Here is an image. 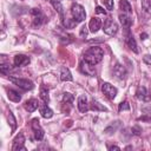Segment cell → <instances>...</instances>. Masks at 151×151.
Returning <instances> with one entry per match:
<instances>
[{"label":"cell","instance_id":"obj_29","mask_svg":"<svg viewBox=\"0 0 151 151\" xmlns=\"http://www.w3.org/2000/svg\"><path fill=\"white\" fill-rule=\"evenodd\" d=\"M118 125H119V122H116V124H114V126H113V125H110L109 127H106V129H105V132H106L107 134H111L112 132H114V131L117 130V127H118Z\"/></svg>","mask_w":151,"mask_h":151},{"label":"cell","instance_id":"obj_30","mask_svg":"<svg viewBox=\"0 0 151 151\" xmlns=\"http://www.w3.org/2000/svg\"><path fill=\"white\" fill-rule=\"evenodd\" d=\"M124 110H130V104L127 101H122L118 106V111H124Z\"/></svg>","mask_w":151,"mask_h":151},{"label":"cell","instance_id":"obj_36","mask_svg":"<svg viewBox=\"0 0 151 151\" xmlns=\"http://www.w3.org/2000/svg\"><path fill=\"white\" fill-rule=\"evenodd\" d=\"M96 12L99 13V14H105V9L103 7H100V6H97L96 7Z\"/></svg>","mask_w":151,"mask_h":151},{"label":"cell","instance_id":"obj_6","mask_svg":"<svg viewBox=\"0 0 151 151\" xmlns=\"http://www.w3.org/2000/svg\"><path fill=\"white\" fill-rule=\"evenodd\" d=\"M101 92L109 99H114L117 96V88L113 85H111L110 83H103L101 84Z\"/></svg>","mask_w":151,"mask_h":151},{"label":"cell","instance_id":"obj_33","mask_svg":"<svg viewBox=\"0 0 151 151\" xmlns=\"http://www.w3.org/2000/svg\"><path fill=\"white\" fill-rule=\"evenodd\" d=\"M131 131H132V134L139 136V134H140V132H142V129H140L139 126H133V127L131 129Z\"/></svg>","mask_w":151,"mask_h":151},{"label":"cell","instance_id":"obj_35","mask_svg":"<svg viewBox=\"0 0 151 151\" xmlns=\"http://www.w3.org/2000/svg\"><path fill=\"white\" fill-rule=\"evenodd\" d=\"M143 61H144L145 64H147V65H151V55H150V54H145V55L143 57Z\"/></svg>","mask_w":151,"mask_h":151},{"label":"cell","instance_id":"obj_13","mask_svg":"<svg viewBox=\"0 0 151 151\" xmlns=\"http://www.w3.org/2000/svg\"><path fill=\"white\" fill-rule=\"evenodd\" d=\"M39 111H40V114H41V117L42 118H46V119H48V118H51L52 116H53V111L47 106V104H40L39 105Z\"/></svg>","mask_w":151,"mask_h":151},{"label":"cell","instance_id":"obj_16","mask_svg":"<svg viewBox=\"0 0 151 151\" xmlns=\"http://www.w3.org/2000/svg\"><path fill=\"white\" fill-rule=\"evenodd\" d=\"M119 20H120V24L123 25V27L126 29V32L127 31H130V27H131V25H132V20H131V18L129 17V15H126V14H120L119 15Z\"/></svg>","mask_w":151,"mask_h":151},{"label":"cell","instance_id":"obj_23","mask_svg":"<svg viewBox=\"0 0 151 151\" xmlns=\"http://www.w3.org/2000/svg\"><path fill=\"white\" fill-rule=\"evenodd\" d=\"M51 4H52V6L54 7V9L59 13V15L63 17V15H64V7H63L61 2H60L59 0H51Z\"/></svg>","mask_w":151,"mask_h":151},{"label":"cell","instance_id":"obj_3","mask_svg":"<svg viewBox=\"0 0 151 151\" xmlns=\"http://www.w3.org/2000/svg\"><path fill=\"white\" fill-rule=\"evenodd\" d=\"M9 80H11L14 85H17L18 87H20V88H22V90H25V91H27V90H32V88L34 87L33 81H31V80H28V79H25V78L9 77Z\"/></svg>","mask_w":151,"mask_h":151},{"label":"cell","instance_id":"obj_15","mask_svg":"<svg viewBox=\"0 0 151 151\" xmlns=\"http://www.w3.org/2000/svg\"><path fill=\"white\" fill-rule=\"evenodd\" d=\"M39 101L37 100V99H34V98H32V99H28L26 103H25V109L28 111V112H34L38 107H39Z\"/></svg>","mask_w":151,"mask_h":151},{"label":"cell","instance_id":"obj_32","mask_svg":"<svg viewBox=\"0 0 151 151\" xmlns=\"http://www.w3.org/2000/svg\"><path fill=\"white\" fill-rule=\"evenodd\" d=\"M103 1H104L107 9H110V11L113 9V0H103Z\"/></svg>","mask_w":151,"mask_h":151},{"label":"cell","instance_id":"obj_9","mask_svg":"<svg viewBox=\"0 0 151 151\" xmlns=\"http://www.w3.org/2000/svg\"><path fill=\"white\" fill-rule=\"evenodd\" d=\"M31 61L29 57L25 55V54H17L14 57V60H13V64L14 66L17 67H20V66H25V65H28Z\"/></svg>","mask_w":151,"mask_h":151},{"label":"cell","instance_id":"obj_24","mask_svg":"<svg viewBox=\"0 0 151 151\" xmlns=\"http://www.w3.org/2000/svg\"><path fill=\"white\" fill-rule=\"evenodd\" d=\"M142 8L145 13L151 14V0H142Z\"/></svg>","mask_w":151,"mask_h":151},{"label":"cell","instance_id":"obj_37","mask_svg":"<svg viewBox=\"0 0 151 151\" xmlns=\"http://www.w3.org/2000/svg\"><path fill=\"white\" fill-rule=\"evenodd\" d=\"M109 150H119V146H117V145H111V146H109Z\"/></svg>","mask_w":151,"mask_h":151},{"label":"cell","instance_id":"obj_17","mask_svg":"<svg viewBox=\"0 0 151 151\" xmlns=\"http://www.w3.org/2000/svg\"><path fill=\"white\" fill-rule=\"evenodd\" d=\"M60 80L61 81H72L73 80L72 73L70 72V70L67 67H61V70H60Z\"/></svg>","mask_w":151,"mask_h":151},{"label":"cell","instance_id":"obj_12","mask_svg":"<svg viewBox=\"0 0 151 151\" xmlns=\"http://www.w3.org/2000/svg\"><path fill=\"white\" fill-rule=\"evenodd\" d=\"M100 27H101V20H100L99 18H97V17H93V18L90 20V22H88L90 32L96 33V32H98V31H99V28H100Z\"/></svg>","mask_w":151,"mask_h":151},{"label":"cell","instance_id":"obj_5","mask_svg":"<svg viewBox=\"0 0 151 151\" xmlns=\"http://www.w3.org/2000/svg\"><path fill=\"white\" fill-rule=\"evenodd\" d=\"M31 126H32V129L34 131V138L37 140H42V138L45 136V132H44L42 127L40 126L38 118H34V119L31 120Z\"/></svg>","mask_w":151,"mask_h":151},{"label":"cell","instance_id":"obj_4","mask_svg":"<svg viewBox=\"0 0 151 151\" xmlns=\"http://www.w3.org/2000/svg\"><path fill=\"white\" fill-rule=\"evenodd\" d=\"M118 24L114 21V20H112V19H106L105 20V22H104V27H103V31H104V33L105 34H107V35H114L117 32H118Z\"/></svg>","mask_w":151,"mask_h":151},{"label":"cell","instance_id":"obj_31","mask_svg":"<svg viewBox=\"0 0 151 151\" xmlns=\"http://www.w3.org/2000/svg\"><path fill=\"white\" fill-rule=\"evenodd\" d=\"M0 70H1V73L7 74V73L9 72V70H11V65H9V64H1Z\"/></svg>","mask_w":151,"mask_h":151},{"label":"cell","instance_id":"obj_25","mask_svg":"<svg viewBox=\"0 0 151 151\" xmlns=\"http://www.w3.org/2000/svg\"><path fill=\"white\" fill-rule=\"evenodd\" d=\"M7 119H8V124L12 126V130L14 131L15 127H17V120H15V118H14V116H13V113H12L11 111H9L8 114H7Z\"/></svg>","mask_w":151,"mask_h":151},{"label":"cell","instance_id":"obj_21","mask_svg":"<svg viewBox=\"0 0 151 151\" xmlns=\"http://www.w3.org/2000/svg\"><path fill=\"white\" fill-rule=\"evenodd\" d=\"M40 98L44 103H48L50 101V96H48V88L45 87L44 85L40 86Z\"/></svg>","mask_w":151,"mask_h":151},{"label":"cell","instance_id":"obj_38","mask_svg":"<svg viewBox=\"0 0 151 151\" xmlns=\"http://www.w3.org/2000/svg\"><path fill=\"white\" fill-rule=\"evenodd\" d=\"M146 38H147V34H146V33L140 34V39H143V40H144V39H146Z\"/></svg>","mask_w":151,"mask_h":151},{"label":"cell","instance_id":"obj_20","mask_svg":"<svg viewBox=\"0 0 151 151\" xmlns=\"http://www.w3.org/2000/svg\"><path fill=\"white\" fill-rule=\"evenodd\" d=\"M7 97H8L9 100H12V101H14V103H19V101L21 100V94H20L18 91L12 90V88L7 91Z\"/></svg>","mask_w":151,"mask_h":151},{"label":"cell","instance_id":"obj_18","mask_svg":"<svg viewBox=\"0 0 151 151\" xmlns=\"http://www.w3.org/2000/svg\"><path fill=\"white\" fill-rule=\"evenodd\" d=\"M136 97L139 99V100H147L149 99V93H147V90L146 87L144 86H139L136 91Z\"/></svg>","mask_w":151,"mask_h":151},{"label":"cell","instance_id":"obj_14","mask_svg":"<svg viewBox=\"0 0 151 151\" xmlns=\"http://www.w3.org/2000/svg\"><path fill=\"white\" fill-rule=\"evenodd\" d=\"M113 73H114V76L117 77V78H119V79H125L126 78V71H125V68H124V66H122L120 64H116V66H114V68H113Z\"/></svg>","mask_w":151,"mask_h":151},{"label":"cell","instance_id":"obj_8","mask_svg":"<svg viewBox=\"0 0 151 151\" xmlns=\"http://www.w3.org/2000/svg\"><path fill=\"white\" fill-rule=\"evenodd\" d=\"M24 143H25V137L22 133H19L14 140H13V146H12V151H19V150H24L26 151V147L24 146Z\"/></svg>","mask_w":151,"mask_h":151},{"label":"cell","instance_id":"obj_34","mask_svg":"<svg viewBox=\"0 0 151 151\" xmlns=\"http://www.w3.org/2000/svg\"><path fill=\"white\" fill-rule=\"evenodd\" d=\"M87 32H88V31H87V27H86V26H83L81 29H80V35H81L83 38H86V37H87Z\"/></svg>","mask_w":151,"mask_h":151},{"label":"cell","instance_id":"obj_11","mask_svg":"<svg viewBox=\"0 0 151 151\" xmlns=\"http://www.w3.org/2000/svg\"><path fill=\"white\" fill-rule=\"evenodd\" d=\"M78 109L81 113H85L88 111V103H87V97L85 94L79 96L78 98Z\"/></svg>","mask_w":151,"mask_h":151},{"label":"cell","instance_id":"obj_28","mask_svg":"<svg viewBox=\"0 0 151 151\" xmlns=\"http://www.w3.org/2000/svg\"><path fill=\"white\" fill-rule=\"evenodd\" d=\"M77 24H78V22H77L74 19H66V20H64V26H65L66 28H72V27H74Z\"/></svg>","mask_w":151,"mask_h":151},{"label":"cell","instance_id":"obj_26","mask_svg":"<svg viewBox=\"0 0 151 151\" xmlns=\"http://www.w3.org/2000/svg\"><path fill=\"white\" fill-rule=\"evenodd\" d=\"M73 99H74L73 96L71 93H68V92H65L64 96H63V101L66 103V104H72L73 103Z\"/></svg>","mask_w":151,"mask_h":151},{"label":"cell","instance_id":"obj_10","mask_svg":"<svg viewBox=\"0 0 151 151\" xmlns=\"http://www.w3.org/2000/svg\"><path fill=\"white\" fill-rule=\"evenodd\" d=\"M31 14L33 15V25L34 26H40L44 22V15L39 8H33L31 11Z\"/></svg>","mask_w":151,"mask_h":151},{"label":"cell","instance_id":"obj_22","mask_svg":"<svg viewBox=\"0 0 151 151\" xmlns=\"http://www.w3.org/2000/svg\"><path fill=\"white\" fill-rule=\"evenodd\" d=\"M119 7L125 13H131L132 12V7H131V5L127 0H120L119 1Z\"/></svg>","mask_w":151,"mask_h":151},{"label":"cell","instance_id":"obj_1","mask_svg":"<svg viewBox=\"0 0 151 151\" xmlns=\"http://www.w3.org/2000/svg\"><path fill=\"white\" fill-rule=\"evenodd\" d=\"M103 57H104V52H103V50H101L100 47H98V46L90 47L88 50L85 51V53H84V55H83L84 60L87 61V63L91 64V65H97L98 63H100L101 59H103Z\"/></svg>","mask_w":151,"mask_h":151},{"label":"cell","instance_id":"obj_19","mask_svg":"<svg viewBox=\"0 0 151 151\" xmlns=\"http://www.w3.org/2000/svg\"><path fill=\"white\" fill-rule=\"evenodd\" d=\"M126 44H127V46L134 52V53H138V48H137V42H136V40H134V38H133V35L130 33V32H127V38H126Z\"/></svg>","mask_w":151,"mask_h":151},{"label":"cell","instance_id":"obj_7","mask_svg":"<svg viewBox=\"0 0 151 151\" xmlns=\"http://www.w3.org/2000/svg\"><path fill=\"white\" fill-rule=\"evenodd\" d=\"M79 68L81 71V73L86 74V76H94L96 74V68H94V65H91L88 64L87 61L83 60L80 64H79Z\"/></svg>","mask_w":151,"mask_h":151},{"label":"cell","instance_id":"obj_27","mask_svg":"<svg viewBox=\"0 0 151 151\" xmlns=\"http://www.w3.org/2000/svg\"><path fill=\"white\" fill-rule=\"evenodd\" d=\"M91 109L92 110H94V111H107L106 110V107H104V106H101L98 101H96V100H93L92 101V106H91Z\"/></svg>","mask_w":151,"mask_h":151},{"label":"cell","instance_id":"obj_2","mask_svg":"<svg viewBox=\"0 0 151 151\" xmlns=\"http://www.w3.org/2000/svg\"><path fill=\"white\" fill-rule=\"evenodd\" d=\"M71 13H72L73 19L77 22H81L86 18V12H85L84 7L81 5H79V4H76V2L72 4V6H71Z\"/></svg>","mask_w":151,"mask_h":151}]
</instances>
